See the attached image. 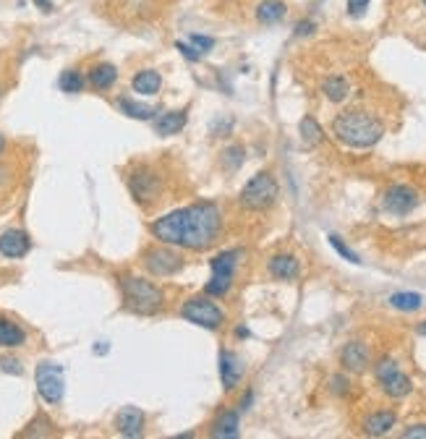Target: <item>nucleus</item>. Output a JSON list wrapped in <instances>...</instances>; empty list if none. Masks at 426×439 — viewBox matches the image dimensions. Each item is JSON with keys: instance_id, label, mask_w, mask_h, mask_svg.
<instances>
[{"instance_id": "1", "label": "nucleus", "mask_w": 426, "mask_h": 439, "mask_svg": "<svg viewBox=\"0 0 426 439\" xmlns=\"http://www.w3.org/2000/svg\"><path fill=\"white\" fill-rule=\"evenodd\" d=\"M223 230V212L214 202H199L175 212L157 217L150 225V233L160 244L189 251H207L217 244Z\"/></svg>"}, {"instance_id": "2", "label": "nucleus", "mask_w": 426, "mask_h": 439, "mask_svg": "<svg viewBox=\"0 0 426 439\" xmlns=\"http://www.w3.org/2000/svg\"><path fill=\"white\" fill-rule=\"evenodd\" d=\"M335 139L353 150H369L384 136V123L366 110H345L332 120Z\"/></svg>"}, {"instance_id": "3", "label": "nucleus", "mask_w": 426, "mask_h": 439, "mask_svg": "<svg viewBox=\"0 0 426 439\" xmlns=\"http://www.w3.org/2000/svg\"><path fill=\"white\" fill-rule=\"evenodd\" d=\"M118 288H120V298H123V309L139 317H152L162 311L165 306V293L160 285H155L147 278H136L131 272L118 275Z\"/></svg>"}, {"instance_id": "4", "label": "nucleus", "mask_w": 426, "mask_h": 439, "mask_svg": "<svg viewBox=\"0 0 426 439\" xmlns=\"http://www.w3.org/2000/svg\"><path fill=\"white\" fill-rule=\"evenodd\" d=\"M277 193H280V189H277L272 173H256L254 178L241 189L238 204L248 212H265L277 202Z\"/></svg>"}, {"instance_id": "5", "label": "nucleus", "mask_w": 426, "mask_h": 439, "mask_svg": "<svg viewBox=\"0 0 426 439\" xmlns=\"http://www.w3.org/2000/svg\"><path fill=\"white\" fill-rule=\"evenodd\" d=\"M128 191L134 196V202L141 207H150L160 199L162 193V175L152 165H134L128 173Z\"/></svg>"}, {"instance_id": "6", "label": "nucleus", "mask_w": 426, "mask_h": 439, "mask_svg": "<svg viewBox=\"0 0 426 439\" xmlns=\"http://www.w3.org/2000/svg\"><path fill=\"white\" fill-rule=\"evenodd\" d=\"M181 317L204 330H220L225 321V311L212 301V296H194L181 306Z\"/></svg>"}, {"instance_id": "7", "label": "nucleus", "mask_w": 426, "mask_h": 439, "mask_svg": "<svg viewBox=\"0 0 426 439\" xmlns=\"http://www.w3.org/2000/svg\"><path fill=\"white\" fill-rule=\"evenodd\" d=\"M183 262H186V259L173 246H168V244L150 246L141 254V267L147 269L152 278H173L175 272L183 269Z\"/></svg>"}, {"instance_id": "8", "label": "nucleus", "mask_w": 426, "mask_h": 439, "mask_svg": "<svg viewBox=\"0 0 426 439\" xmlns=\"http://www.w3.org/2000/svg\"><path fill=\"white\" fill-rule=\"evenodd\" d=\"M37 392L42 397L47 406H58L65 395V379H63V366L55 364V361H40L37 372Z\"/></svg>"}, {"instance_id": "9", "label": "nucleus", "mask_w": 426, "mask_h": 439, "mask_svg": "<svg viewBox=\"0 0 426 439\" xmlns=\"http://www.w3.org/2000/svg\"><path fill=\"white\" fill-rule=\"evenodd\" d=\"M416 207H418V191L405 183H395L384 191V209L390 214L403 217V214L413 212Z\"/></svg>"}, {"instance_id": "10", "label": "nucleus", "mask_w": 426, "mask_h": 439, "mask_svg": "<svg viewBox=\"0 0 426 439\" xmlns=\"http://www.w3.org/2000/svg\"><path fill=\"white\" fill-rule=\"evenodd\" d=\"M32 248V238L22 228H8L0 233V257L6 259H24Z\"/></svg>"}, {"instance_id": "11", "label": "nucleus", "mask_w": 426, "mask_h": 439, "mask_svg": "<svg viewBox=\"0 0 426 439\" xmlns=\"http://www.w3.org/2000/svg\"><path fill=\"white\" fill-rule=\"evenodd\" d=\"M144 421H147V416H144V410L136 406H126L120 408L116 413V429L120 437H128V439H136L144 434Z\"/></svg>"}, {"instance_id": "12", "label": "nucleus", "mask_w": 426, "mask_h": 439, "mask_svg": "<svg viewBox=\"0 0 426 439\" xmlns=\"http://www.w3.org/2000/svg\"><path fill=\"white\" fill-rule=\"evenodd\" d=\"M340 364L345 372H353V374H361L363 369L369 366V348L361 343V340H351V343L342 345L340 351Z\"/></svg>"}, {"instance_id": "13", "label": "nucleus", "mask_w": 426, "mask_h": 439, "mask_svg": "<svg viewBox=\"0 0 426 439\" xmlns=\"http://www.w3.org/2000/svg\"><path fill=\"white\" fill-rule=\"evenodd\" d=\"M241 376H244V364H241V358L233 353V351H220V382L223 387L230 392L238 387L241 382Z\"/></svg>"}, {"instance_id": "14", "label": "nucleus", "mask_w": 426, "mask_h": 439, "mask_svg": "<svg viewBox=\"0 0 426 439\" xmlns=\"http://www.w3.org/2000/svg\"><path fill=\"white\" fill-rule=\"evenodd\" d=\"M267 269H269V275L275 280H280V282H290V280H296L301 275V264L293 254H275V257L269 259Z\"/></svg>"}, {"instance_id": "15", "label": "nucleus", "mask_w": 426, "mask_h": 439, "mask_svg": "<svg viewBox=\"0 0 426 439\" xmlns=\"http://www.w3.org/2000/svg\"><path fill=\"white\" fill-rule=\"evenodd\" d=\"M379 385H382V392L387 397H393V400H400V397L411 395V390H413V382L408 379V376L400 372V369H393V372H387L384 376L377 379Z\"/></svg>"}, {"instance_id": "16", "label": "nucleus", "mask_w": 426, "mask_h": 439, "mask_svg": "<svg viewBox=\"0 0 426 439\" xmlns=\"http://www.w3.org/2000/svg\"><path fill=\"white\" fill-rule=\"evenodd\" d=\"M189 123V110H171L155 118V134L157 136H175Z\"/></svg>"}, {"instance_id": "17", "label": "nucleus", "mask_w": 426, "mask_h": 439, "mask_svg": "<svg viewBox=\"0 0 426 439\" xmlns=\"http://www.w3.org/2000/svg\"><path fill=\"white\" fill-rule=\"evenodd\" d=\"M118 81V68L113 63H97L89 68L86 74V84L97 89V92H107L113 89V84Z\"/></svg>"}, {"instance_id": "18", "label": "nucleus", "mask_w": 426, "mask_h": 439, "mask_svg": "<svg viewBox=\"0 0 426 439\" xmlns=\"http://www.w3.org/2000/svg\"><path fill=\"white\" fill-rule=\"evenodd\" d=\"M131 86H134L136 95L152 97L162 89V76L160 71H155V68H144V71H136V74H134Z\"/></svg>"}, {"instance_id": "19", "label": "nucleus", "mask_w": 426, "mask_h": 439, "mask_svg": "<svg viewBox=\"0 0 426 439\" xmlns=\"http://www.w3.org/2000/svg\"><path fill=\"white\" fill-rule=\"evenodd\" d=\"M116 105L123 115H128V118H134V120H155L160 115V107L141 105V102H134L131 97H118Z\"/></svg>"}, {"instance_id": "20", "label": "nucleus", "mask_w": 426, "mask_h": 439, "mask_svg": "<svg viewBox=\"0 0 426 439\" xmlns=\"http://www.w3.org/2000/svg\"><path fill=\"white\" fill-rule=\"evenodd\" d=\"M244 259L241 248H228L223 254H217L212 259V275H225V278H235V269Z\"/></svg>"}, {"instance_id": "21", "label": "nucleus", "mask_w": 426, "mask_h": 439, "mask_svg": "<svg viewBox=\"0 0 426 439\" xmlns=\"http://www.w3.org/2000/svg\"><path fill=\"white\" fill-rule=\"evenodd\" d=\"M395 421H397V416H395L393 410H377V413H372V416L363 421V431L369 437H382V434H387L395 426Z\"/></svg>"}, {"instance_id": "22", "label": "nucleus", "mask_w": 426, "mask_h": 439, "mask_svg": "<svg viewBox=\"0 0 426 439\" xmlns=\"http://www.w3.org/2000/svg\"><path fill=\"white\" fill-rule=\"evenodd\" d=\"M26 343V333L8 317H0V348H19Z\"/></svg>"}, {"instance_id": "23", "label": "nucleus", "mask_w": 426, "mask_h": 439, "mask_svg": "<svg viewBox=\"0 0 426 439\" xmlns=\"http://www.w3.org/2000/svg\"><path fill=\"white\" fill-rule=\"evenodd\" d=\"M238 424H241V413L238 410H225L223 416L217 418L212 424V437H223V439H235L238 437Z\"/></svg>"}, {"instance_id": "24", "label": "nucleus", "mask_w": 426, "mask_h": 439, "mask_svg": "<svg viewBox=\"0 0 426 439\" xmlns=\"http://www.w3.org/2000/svg\"><path fill=\"white\" fill-rule=\"evenodd\" d=\"M322 95L327 97L330 102H342L345 97L351 95V81L340 74L327 76V79L322 81Z\"/></svg>"}, {"instance_id": "25", "label": "nucleus", "mask_w": 426, "mask_h": 439, "mask_svg": "<svg viewBox=\"0 0 426 439\" xmlns=\"http://www.w3.org/2000/svg\"><path fill=\"white\" fill-rule=\"evenodd\" d=\"M283 16H285V3L283 0H262L256 6V22L265 24V26L283 22Z\"/></svg>"}, {"instance_id": "26", "label": "nucleus", "mask_w": 426, "mask_h": 439, "mask_svg": "<svg viewBox=\"0 0 426 439\" xmlns=\"http://www.w3.org/2000/svg\"><path fill=\"white\" fill-rule=\"evenodd\" d=\"M58 86H61V92H65V95H79L81 89L86 86V79L81 71H76V68H68V71H63L61 74V79H58Z\"/></svg>"}, {"instance_id": "27", "label": "nucleus", "mask_w": 426, "mask_h": 439, "mask_svg": "<svg viewBox=\"0 0 426 439\" xmlns=\"http://www.w3.org/2000/svg\"><path fill=\"white\" fill-rule=\"evenodd\" d=\"M299 131H301V141H303L306 147H317V144L322 141V136H324L322 126L314 118H311V115H306V118L301 120Z\"/></svg>"}, {"instance_id": "28", "label": "nucleus", "mask_w": 426, "mask_h": 439, "mask_svg": "<svg viewBox=\"0 0 426 439\" xmlns=\"http://www.w3.org/2000/svg\"><path fill=\"white\" fill-rule=\"evenodd\" d=\"M390 306L397 311H418L424 306V298L418 293H395L390 296Z\"/></svg>"}, {"instance_id": "29", "label": "nucleus", "mask_w": 426, "mask_h": 439, "mask_svg": "<svg viewBox=\"0 0 426 439\" xmlns=\"http://www.w3.org/2000/svg\"><path fill=\"white\" fill-rule=\"evenodd\" d=\"M233 288V278H225V275H212V280L204 285V293L212 296V298H225Z\"/></svg>"}, {"instance_id": "30", "label": "nucleus", "mask_w": 426, "mask_h": 439, "mask_svg": "<svg viewBox=\"0 0 426 439\" xmlns=\"http://www.w3.org/2000/svg\"><path fill=\"white\" fill-rule=\"evenodd\" d=\"M53 434H55V424L47 416L40 413V416L26 426V431H24L22 437H53Z\"/></svg>"}, {"instance_id": "31", "label": "nucleus", "mask_w": 426, "mask_h": 439, "mask_svg": "<svg viewBox=\"0 0 426 439\" xmlns=\"http://www.w3.org/2000/svg\"><path fill=\"white\" fill-rule=\"evenodd\" d=\"M244 157H246V150L241 147V144H233V147H228V150L223 152V162L230 168V170L241 168V165H244Z\"/></svg>"}, {"instance_id": "32", "label": "nucleus", "mask_w": 426, "mask_h": 439, "mask_svg": "<svg viewBox=\"0 0 426 439\" xmlns=\"http://www.w3.org/2000/svg\"><path fill=\"white\" fill-rule=\"evenodd\" d=\"M330 244H332V248H335V251H338L342 259H348V262H353V264H361V257H358L356 251H351V248L345 246L340 236H335V233H332V236H330Z\"/></svg>"}, {"instance_id": "33", "label": "nucleus", "mask_w": 426, "mask_h": 439, "mask_svg": "<svg viewBox=\"0 0 426 439\" xmlns=\"http://www.w3.org/2000/svg\"><path fill=\"white\" fill-rule=\"evenodd\" d=\"M0 369H3L6 374H16V376L24 374L22 361H16V358H11V356H0Z\"/></svg>"}, {"instance_id": "34", "label": "nucleus", "mask_w": 426, "mask_h": 439, "mask_svg": "<svg viewBox=\"0 0 426 439\" xmlns=\"http://www.w3.org/2000/svg\"><path fill=\"white\" fill-rule=\"evenodd\" d=\"M191 45L202 55H207L214 47V37H207V34H191Z\"/></svg>"}, {"instance_id": "35", "label": "nucleus", "mask_w": 426, "mask_h": 439, "mask_svg": "<svg viewBox=\"0 0 426 439\" xmlns=\"http://www.w3.org/2000/svg\"><path fill=\"white\" fill-rule=\"evenodd\" d=\"M175 50H181L183 58H186V61H191V63H199V61H202V53H199V50L189 42H181V40H178V42H175Z\"/></svg>"}, {"instance_id": "36", "label": "nucleus", "mask_w": 426, "mask_h": 439, "mask_svg": "<svg viewBox=\"0 0 426 439\" xmlns=\"http://www.w3.org/2000/svg\"><path fill=\"white\" fill-rule=\"evenodd\" d=\"M369 3H372V0H348V6H345V8H348L351 16L358 19V16H363V13L369 11Z\"/></svg>"}, {"instance_id": "37", "label": "nucleus", "mask_w": 426, "mask_h": 439, "mask_svg": "<svg viewBox=\"0 0 426 439\" xmlns=\"http://www.w3.org/2000/svg\"><path fill=\"white\" fill-rule=\"evenodd\" d=\"M330 390L335 392V395H345L348 390H351V382L345 379V376H332V382H330Z\"/></svg>"}, {"instance_id": "38", "label": "nucleus", "mask_w": 426, "mask_h": 439, "mask_svg": "<svg viewBox=\"0 0 426 439\" xmlns=\"http://www.w3.org/2000/svg\"><path fill=\"white\" fill-rule=\"evenodd\" d=\"M314 29H317V24L311 22V19L299 22L296 24V37H309V34H314Z\"/></svg>"}, {"instance_id": "39", "label": "nucleus", "mask_w": 426, "mask_h": 439, "mask_svg": "<svg viewBox=\"0 0 426 439\" xmlns=\"http://www.w3.org/2000/svg\"><path fill=\"white\" fill-rule=\"evenodd\" d=\"M403 437L405 439H416V437L426 439V424H416V426H408L403 431Z\"/></svg>"}, {"instance_id": "40", "label": "nucleus", "mask_w": 426, "mask_h": 439, "mask_svg": "<svg viewBox=\"0 0 426 439\" xmlns=\"http://www.w3.org/2000/svg\"><path fill=\"white\" fill-rule=\"evenodd\" d=\"M34 6H37V8H40L42 13H50V11L55 8L53 0H34Z\"/></svg>"}, {"instance_id": "41", "label": "nucleus", "mask_w": 426, "mask_h": 439, "mask_svg": "<svg viewBox=\"0 0 426 439\" xmlns=\"http://www.w3.org/2000/svg\"><path fill=\"white\" fill-rule=\"evenodd\" d=\"M95 353H100V356L107 353V343H97L95 345Z\"/></svg>"}, {"instance_id": "42", "label": "nucleus", "mask_w": 426, "mask_h": 439, "mask_svg": "<svg viewBox=\"0 0 426 439\" xmlns=\"http://www.w3.org/2000/svg\"><path fill=\"white\" fill-rule=\"evenodd\" d=\"M235 335H238V337H248V330H246V327H238Z\"/></svg>"}, {"instance_id": "43", "label": "nucleus", "mask_w": 426, "mask_h": 439, "mask_svg": "<svg viewBox=\"0 0 426 439\" xmlns=\"http://www.w3.org/2000/svg\"><path fill=\"white\" fill-rule=\"evenodd\" d=\"M6 178H8V173L0 168V186H6Z\"/></svg>"}, {"instance_id": "44", "label": "nucleus", "mask_w": 426, "mask_h": 439, "mask_svg": "<svg viewBox=\"0 0 426 439\" xmlns=\"http://www.w3.org/2000/svg\"><path fill=\"white\" fill-rule=\"evenodd\" d=\"M418 335H424V337H426V321H421V324H418Z\"/></svg>"}, {"instance_id": "45", "label": "nucleus", "mask_w": 426, "mask_h": 439, "mask_svg": "<svg viewBox=\"0 0 426 439\" xmlns=\"http://www.w3.org/2000/svg\"><path fill=\"white\" fill-rule=\"evenodd\" d=\"M3 150H6V136L0 134V154H3Z\"/></svg>"}, {"instance_id": "46", "label": "nucleus", "mask_w": 426, "mask_h": 439, "mask_svg": "<svg viewBox=\"0 0 426 439\" xmlns=\"http://www.w3.org/2000/svg\"><path fill=\"white\" fill-rule=\"evenodd\" d=\"M421 3H424V6H426V0H421Z\"/></svg>"}]
</instances>
